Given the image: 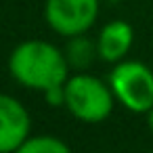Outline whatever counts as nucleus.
Segmentation results:
<instances>
[{"mask_svg":"<svg viewBox=\"0 0 153 153\" xmlns=\"http://www.w3.org/2000/svg\"><path fill=\"white\" fill-rule=\"evenodd\" d=\"M7 69L19 86L40 94L53 86L65 84L71 74L65 51L40 38L19 42L9 55Z\"/></svg>","mask_w":153,"mask_h":153,"instance_id":"obj_1","label":"nucleus"},{"mask_svg":"<svg viewBox=\"0 0 153 153\" xmlns=\"http://www.w3.org/2000/svg\"><path fill=\"white\" fill-rule=\"evenodd\" d=\"M63 51H65V57H67V63H69L71 71H88L90 65L99 59L97 40H90L88 34L67 38Z\"/></svg>","mask_w":153,"mask_h":153,"instance_id":"obj_7","label":"nucleus"},{"mask_svg":"<svg viewBox=\"0 0 153 153\" xmlns=\"http://www.w3.org/2000/svg\"><path fill=\"white\" fill-rule=\"evenodd\" d=\"M32 136V113L13 94L0 92V151L13 153Z\"/></svg>","mask_w":153,"mask_h":153,"instance_id":"obj_5","label":"nucleus"},{"mask_svg":"<svg viewBox=\"0 0 153 153\" xmlns=\"http://www.w3.org/2000/svg\"><path fill=\"white\" fill-rule=\"evenodd\" d=\"M117 105L107 80L88 74L74 71L65 82V109L82 124H101Z\"/></svg>","mask_w":153,"mask_h":153,"instance_id":"obj_2","label":"nucleus"},{"mask_svg":"<svg viewBox=\"0 0 153 153\" xmlns=\"http://www.w3.org/2000/svg\"><path fill=\"white\" fill-rule=\"evenodd\" d=\"M107 82L120 107L130 113L147 115L153 107V69L136 59H124L111 65Z\"/></svg>","mask_w":153,"mask_h":153,"instance_id":"obj_3","label":"nucleus"},{"mask_svg":"<svg viewBox=\"0 0 153 153\" xmlns=\"http://www.w3.org/2000/svg\"><path fill=\"white\" fill-rule=\"evenodd\" d=\"M42 99L48 107L53 109H61L65 107V84H59V86H53L48 90L42 92Z\"/></svg>","mask_w":153,"mask_h":153,"instance_id":"obj_9","label":"nucleus"},{"mask_svg":"<svg viewBox=\"0 0 153 153\" xmlns=\"http://www.w3.org/2000/svg\"><path fill=\"white\" fill-rule=\"evenodd\" d=\"M0 153H2V151H0Z\"/></svg>","mask_w":153,"mask_h":153,"instance_id":"obj_11","label":"nucleus"},{"mask_svg":"<svg viewBox=\"0 0 153 153\" xmlns=\"http://www.w3.org/2000/svg\"><path fill=\"white\" fill-rule=\"evenodd\" d=\"M147 126H149V130H151V134H153V107H151L149 113H147Z\"/></svg>","mask_w":153,"mask_h":153,"instance_id":"obj_10","label":"nucleus"},{"mask_svg":"<svg viewBox=\"0 0 153 153\" xmlns=\"http://www.w3.org/2000/svg\"><path fill=\"white\" fill-rule=\"evenodd\" d=\"M44 21L61 38L88 34L101 15V0H44Z\"/></svg>","mask_w":153,"mask_h":153,"instance_id":"obj_4","label":"nucleus"},{"mask_svg":"<svg viewBox=\"0 0 153 153\" xmlns=\"http://www.w3.org/2000/svg\"><path fill=\"white\" fill-rule=\"evenodd\" d=\"M13 153H71V147L57 134H32Z\"/></svg>","mask_w":153,"mask_h":153,"instance_id":"obj_8","label":"nucleus"},{"mask_svg":"<svg viewBox=\"0 0 153 153\" xmlns=\"http://www.w3.org/2000/svg\"><path fill=\"white\" fill-rule=\"evenodd\" d=\"M134 27L126 19H111L105 25H101L97 36V51L99 59L115 65L124 59H128L132 46H134Z\"/></svg>","mask_w":153,"mask_h":153,"instance_id":"obj_6","label":"nucleus"}]
</instances>
